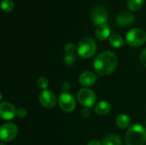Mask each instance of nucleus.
<instances>
[{
  "label": "nucleus",
  "mask_w": 146,
  "mask_h": 145,
  "mask_svg": "<svg viewBox=\"0 0 146 145\" xmlns=\"http://www.w3.org/2000/svg\"><path fill=\"white\" fill-rule=\"evenodd\" d=\"M118 59L115 53L111 51H104L95 58L93 67L98 74L109 75L115 71Z\"/></svg>",
  "instance_id": "1"
},
{
  "label": "nucleus",
  "mask_w": 146,
  "mask_h": 145,
  "mask_svg": "<svg viewBox=\"0 0 146 145\" xmlns=\"http://www.w3.org/2000/svg\"><path fill=\"white\" fill-rule=\"evenodd\" d=\"M125 140L127 145H144L146 142V130L139 124L133 125L128 129Z\"/></svg>",
  "instance_id": "2"
},
{
  "label": "nucleus",
  "mask_w": 146,
  "mask_h": 145,
  "mask_svg": "<svg viewBox=\"0 0 146 145\" xmlns=\"http://www.w3.org/2000/svg\"><path fill=\"white\" fill-rule=\"evenodd\" d=\"M97 50V44L92 38H84L80 40L77 46V52L82 58L87 59L94 56Z\"/></svg>",
  "instance_id": "3"
},
{
  "label": "nucleus",
  "mask_w": 146,
  "mask_h": 145,
  "mask_svg": "<svg viewBox=\"0 0 146 145\" xmlns=\"http://www.w3.org/2000/svg\"><path fill=\"white\" fill-rule=\"evenodd\" d=\"M126 40L133 47L141 46L146 41L145 32L141 28H133L127 33Z\"/></svg>",
  "instance_id": "4"
},
{
  "label": "nucleus",
  "mask_w": 146,
  "mask_h": 145,
  "mask_svg": "<svg viewBox=\"0 0 146 145\" xmlns=\"http://www.w3.org/2000/svg\"><path fill=\"white\" fill-rule=\"evenodd\" d=\"M77 98L79 103L86 109L93 107L96 103L95 93L92 90L87 88H83L80 90L77 95Z\"/></svg>",
  "instance_id": "5"
},
{
  "label": "nucleus",
  "mask_w": 146,
  "mask_h": 145,
  "mask_svg": "<svg viewBox=\"0 0 146 145\" xmlns=\"http://www.w3.org/2000/svg\"><path fill=\"white\" fill-rule=\"evenodd\" d=\"M91 17H92V22L98 26L107 22L109 15H108L107 9L104 6L95 5L92 9Z\"/></svg>",
  "instance_id": "6"
},
{
  "label": "nucleus",
  "mask_w": 146,
  "mask_h": 145,
  "mask_svg": "<svg viewBox=\"0 0 146 145\" xmlns=\"http://www.w3.org/2000/svg\"><path fill=\"white\" fill-rule=\"evenodd\" d=\"M58 103L62 110H63L66 113L73 112L76 107V103L74 97L68 92H63L59 96Z\"/></svg>",
  "instance_id": "7"
},
{
  "label": "nucleus",
  "mask_w": 146,
  "mask_h": 145,
  "mask_svg": "<svg viewBox=\"0 0 146 145\" xmlns=\"http://www.w3.org/2000/svg\"><path fill=\"white\" fill-rule=\"evenodd\" d=\"M18 133L17 126L13 123L3 124L1 126L0 130V137L2 142H10L15 138Z\"/></svg>",
  "instance_id": "8"
},
{
  "label": "nucleus",
  "mask_w": 146,
  "mask_h": 145,
  "mask_svg": "<svg viewBox=\"0 0 146 145\" xmlns=\"http://www.w3.org/2000/svg\"><path fill=\"white\" fill-rule=\"evenodd\" d=\"M38 100H39L40 104L46 109H51L55 107V105L56 104V95L52 91H50L47 90L43 91L39 94Z\"/></svg>",
  "instance_id": "9"
},
{
  "label": "nucleus",
  "mask_w": 146,
  "mask_h": 145,
  "mask_svg": "<svg viewBox=\"0 0 146 145\" xmlns=\"http://www.w3.org/2000/svg\"><path fill=\"white\" fill-rule=\"evenodd\" d=\"M16 109L13 104L3 102L0 104V115L3 120H12L16 115Z\"/></svg>",
  "instance_id": "10"
},
{
  "label": "nucleus",
  "mask_w": 146,
  "mask_h": 145,
  "mask_svg": "<svg viewBox=\"0 0 146 145\" xmlns=\"http://www.w3.org/2000/svg\"><path fill=\"white\" fill-rule=\"evenodd\" d=\"M135 21V16L133 13L128 11H121L117 15L116 22L121 26H128Z\"/></svg>",
  "instance_id": "11"
},
{
  "label": "nucleus",
  "mask_w": 146,
  "mask_h": 145,
  "mask_svg": "<svg viewBox=\"0 0 146 145\" xmlns=\"http://www.w3.org/2000/svg\"><path fill=\"white\" fill-rule=\"evenodd\" d=\"M96 80H97V77H96L95 73L91 71H86V72L82 73L79 78L80 84L85 87H89V86L93 85L95 84Z\"/></svg>",
  "instance_id": "12"
},
{
  "label": "nucleus",
  "mask_w": 146,
  "mask_h": 145,
  "mask_svg": "<svg viewBox=\"0 0 146 145\" xmlns=\"http://www.w3.org/2000/svg\"><path fill=\"white\" fill-rule=\"evenodd\" d=\"M110 34V27L107 23L102 24L98 26L95 32V35L99 40H105L109 38Z\"/></svg>",
  "instance_id": "13"
},
{
  "label": "nucleus",
  "mask_w": 146,
  "mask_h": 145,
  "mask_svg": "<svg viewBox=\"0 0 146 145\" xmlns=\"http://www.w3.org/2000/svg\"><path fill=\"white\" fill-rule=\"evenodd\" d=\"M110 104L106 102V101H102L99 102L96 106H95V112L98 115H106L110 113Z\"/></svg>",
  "instance_id": "14"
},
{
  "label": "nucleus",
  "mask_w": 146,
  "mask_h": 145,
  "mask_svg": "<svg viewBox=\"0 0 146 145\" xmlns=\"http://www.w3.org/2000/svg\"><path fill=\"white\" fill-rule=\"evenodd\" d=\"M115 123H116V126L121 128V129H125V128H127L130 124H131V120L129 118L128 115H124V114H121V115H119L117 117H116V120H115Z\"/></svg>",
  "instance_id": "15"
},
{
  "label": "nucleus",
  "mask_w": 146,
  "mask_h": 145,
  "mask_svg": "<svg viewBox=\"0 0 146 145\" xmlns=\"http://www.w3.org/2000/svg\"><path fill=\"white\" fill-rule=\"evenodd\" d=\"M121 138L115 134H110L104 138L103 145H121Z\"/></svg>",
  "instance_id": "16"
},
{
  "label": "nucleus",
  "mask_w": 146,
  "mask_h": 145,
  "mask_svg": "<svg viewBox=\"0 0 146 145\" xmlns=\"http://www.w3.org/2000/svg\"><path fill=\"white\" fill-rule=\"evenodd\" d=\"M110 44L115 48H120L124 45V40L120 35L113 34L110 38Z\"/></svg>",
  "instance_id": "17"
},
{
  "label": "nucleus",
  "mask_w": 146,
  "mask_h": 145,
  "mask_svg": "<svg viewBox=\"0 0 146 145\" xmlns=\"http://www.w3.org/2000/svg\"><path fill=\"white\" fill-rule=\"evenodd\" d=\"M127 7L132 11L139 10L144 3V0H127Z\"/></svg>",
  "instance_id": "18"
},
{
  "label": "nucleus",
  "mask_w": 146,
  "mask_h": 145,
  "mask_svg": "<svg viewBox=\"0 0 146 145\" xmlns=\"http://www.w3.org/2000/svg\"><path fill=\"white\" fill-rule=\"evenodd\" d=\"M2 9L5 12H11L14 9L15 4L12 0H2Z\"/></svg>",
  "instance_id": "19"
},
{
  "label": "nucleus",
  "mask_w": 146,
  "mask_h": 145,
  "mask_svg": "<svg viewBox=\"0 0 146 145\" xmlns=\"http://www.w3.org/2000/svg\"><path fill=\"white\" fill-rule=\"evenodd\" d=\"M37 85L39 89L45 91L47 89V87L49 86V80L47 78L45 77H40L38 78V81H37Z\"/></svg>",
  "instance_id": "20"
},
{
  "label": "nucleus",
  "mask_w": 146,
  "mask_h": 145,
  "mask_svg": "<svg viewBox=\"0 0 146 145\" xmlns=\"http://www.w3.org/2000/svg\"><path fill=\"white\" fill-rule=\"evenodd\" d=\"M63 61H64V63L67 65V66H73L74 64H75L76 61H77V58H76V56L74 54L73 55H66L63 58Z\"/></svg>",
  "instance_id": "21"
},
{
  "label": "nucleus",
  "mask_w": 146,
  "mask_h": 145,
  "mask_svg": "<svg viewBox=\"0 0 146 145\" xmlns=\"http://www.w3.org/2000/svg\"><path fill=\"white\" fill-rule=\"evenodd\" d=\"M76 50H77V48L74 45V44H73V43H68V44H66V45L64 47V50H65V52L68 55H73V54H74V52H75Z\"/></svg>",
  "instance_id": "22"
},
{
  "label": "nucleus",
  "mask_w": 146,
  "mask_h": 145,
  "mask_svg": "<svg viewBox=\"0 0 146 145\" xmlns=\"http://www.w3.org/2000/svg\"><path fill=\"white\" fill-rule=\"evenodd\" d=\"M27 115V110L25 108H20L16 111V115L20 119H24Z\"/></svg>",
  "instance_id": "23"
},
{
  "label": "nucleus",
  "mask_w": 146,
  "mask_h": 145,
  "mask_svg": "<svg viewBox=\"0 0 146 145\" xmlns=\"http://www.w3.org/2000/svg\"><path fill=\"white\" fill-rule=\"evenodd\" d=\"M140 61H141V63L146 68V48L142 51L140 55Z\"/></svg>",
  "instance_id": "24"
},
{
  "label": "nucleus",
  "mask_w": 146,
  "mask_h": 145,
  "mask_svg": "<svg viewBox=\"0 0 146 145\" xmlns=\"http://www.w3.org/2000/svg\"><path fill=\"white\" fill-rule=\"evenodd\" d=\"M80 115H81V117L83 118H88L90 116V110L88 109H85L81 111Z\"/></svg>",
  "instance_id": "25"
},
{
  "label": "nucleus",
  "mask_w": 146,
  "mask_h": 145,
  "mask_svg": "<svg viewBox=\"0 0 146 145\" xmlns=\"http://www.w3.org/2000/svg\"><path fill=\"white\" fill-rule=\"evenodd\" d=\"M62 89H63V91H64L65 92H68V91L70 90V84H69V82L65 81V82L62 84Z\"/></svg>",
  "instance_id": "26"
},
{
  "label": "nucleus",
  "mask_w": 146,
  "mask_h": 145,
  "mask_svg": "<svg viewBox=\"0 0 146 145\" xmlns=\"http://www.w3.org/2000/svg\"><path fill=\"white\" fill-rule=\"evenodd\" d=\"M87 145H102V144L98 140H92L87 144Z\"/></svg>",
  "instance_id": "27"
},
{
  "label": "nucleus",
  "mask_w": 146,
  "mask_h": 145,
  "mask_svg": "<svg viewBox=\"0 0 146 145\" xmlns=\"http://www.w3.org/2000/svg\"><path fill=\"white\" fill-rule=\"evenodd\" d=\"M0 145H5L4 144V143H3V142H2V143H1V144Z\"/></svg>",
  "instance_id": "28"
}]
</instances>
